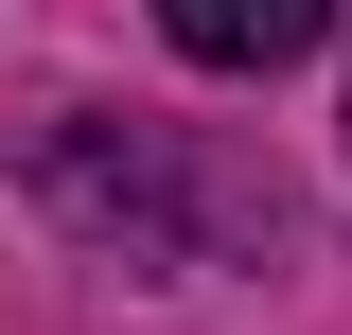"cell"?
<instances>
[{
  "mask_svg": "<svg viewBox=\"0 0 352 335\" xmlns=\"http://www.w3.org/2000/svg\"><path fill=\"white\" fill-rule=\"evenodd\" d=\"M159 36L194 53V71H300V53L335 36V0H159Z\"/></svg>",
  "mask_w": 352,
  "mask_h": 335,
  "instance_id": "1",
  "label": "cell"
}]
</instances>
